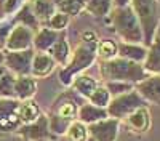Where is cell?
Instances as JSON below:
<instances>
[{"label":"cell","instance_id":"8","mask_svg":"<svg viewBox=\"0 0 160 141\" xmlns=\"http://www.w3.org/2000/svg\"><path fill=\"white\" fill-rule=\"evenodd\" d=\"M19 104L16 98H0V133L16 132L21 125Z\"/></svg>","mask_w":160,"mask_h":141},{"label":"cell","instance_id":"5","mask_svg":"<svg viewBox=\"0 0 160 141\" xmlns=\"http://www.w3.org/2000/svg\"><path fill=\"white\" fill-rule=\"evenodd\" d=\"M96 45H98V42H85L83 40L74 50L71 61H68V64L59 72V79L64 85H71L75 75H78L82 71L90 68L96 61V58H98Z\"/></svg>","mask_w":160,"mask_h":141},{"label":"cell","instance_id":"35","mask_svg":"<svg viewBox=\"0 0 160 141\" xmlns=\"http://www.w3.org/2000/svg\"><path fill=\"white\" fill-rule=\"evenodd\" d=\"M115 7H127L130 5V0H112Z\"/></svg>","mask_w":160,"mask_h":141},{"label":"cell","instance_id":"34","mask_svg":"<svg viewBox=\"0 0 160 141\" xmlns=\"http://www.w3.org/2000/svg\"><path fill=\"white\" fill-rule=\"evenodd\" d=\"M18 7H19V0H5L3 5H2V8H0V16L16 11Z\"/></svg>","mask_w":160,"mask_h":141},{"label":"cell","instance_id":"27","mask_svg":"<svg viewBox=\"0 0 160 141\" xmlns=\"http://www.w3.org/2000/svg\"><path fill=\"white\" fill-rule=\"evenodd\" d=\"M66 138L68 141H87L88 139V130H87V125L80 120H74L69 128L66 130Z\"/></svg>","mask_w":160,"mask_h":141},{"label":"cell","instance_id":"7","mask_svg":"<svg viewBox=\"0 0 160 141\" xmlns=\"http://www.w3.org/2000/svg\"><path fill=\"white\" fill-rule=\"evenodd\" d=\"M16 133L24 141H56L58 139V136L50 130V122L47 114H40L37 120L31 123L19 125Z\"/></svg>","mask_w":160,"mask_h":141},{"label":"cell","instance_id":"14","mask_svg":"<svg viewBox=\"0 0 160 141\" xmlns=\"http://www.w3.org/2000/svg\"><path fill=\"white\" fill-rule=\"evenodd\" d=\"M55 59L51 58L47 51H35L32 58L31 66V75L32 77H47L53 69H55Z\"/></svg>","mask_w":160,"mask_h":141},{"label":"cell","instance_id":"16","mask_svg":"<svg viewBox=\"0 0 160 141\" xmlns=\"http://www.w3.org/2000/svg\"><path fill=\"white\" fill-rule=\"evenodd\" d=\"M106 117H109L108 109H106V108H99V106H95V104H91V103L88 101V103L80 104L77 120L83 122L85 125H90V123H93V122H98V120L106 119Z\"/></svg>","mask_w":160,"mask_h":141},{"label":"cell","instance_id":"29","mask_svg":"<svg viewBox=\"0 0 160 141\" xmlns=\"http://www.w3.org/2000/svg\"><path fill=\"white\" fill-rule=\"evenodd\" d=\"M111 99H112V96H111V93L108 92V88H106L104 85H98V88L88 98V101L91 103V104L99 106V108H108Z\"/></svg>","mask_w":160,"mask_h":141},{"label":"cell","instance_id":"18","mask_svg":"<svg viewBox=\"0 0 160 141\" xmlns=\"http://www.w3.org/2000/svg\"><path fill=\"white\" fill-rule=\"evenodd\" d=\"M37 92V82L32 75H18L15 80V98L19 101L31 99Z\"/></svg>","mask_w":160,"mask_h":141},{"label":"cell","instance_id":"13","mask_svg":"<svg viewBox=\"0 0 160 141\" xmlns=\"http://www.w3.org/2000/svg\"><path fill=\"white\" fill-rule=\"evenodd\" d=\"M123 120L131 132L146 133L151 128V112H149L148 106H142V108H138L136 111H133Z\"/></svg>","mask_w":160,"mask_h":141},{"label":"cell","instance_id":"30","mask_svg":"<svg viewBox=\"0 0 160 141\" xmlns=\"http://www.w3.org/2000/svg\"><path fill=\"white\" fill-rule=\"evenodd\" d=\"M108 88V92L111 93V96H118V95H123L127 92H131L135 88V83H130V82H120V80H109L106 82L104 85Z\"/></svg>","mask_w":160,"mask_h":141},{"label":"cell","instance_id":"11","mask_svg":"<svg viewBox=\"0 0 160 141\" xmlns=\"http://www.w3.org/2000/svg\"><path fill=\"white\" fill-rule=\"evenodd\" d=\"M32 40H34V31L22 24H18L11 29L3 50H10V51L28 50L32 48Z\"/></svg>","mask_w":160,"mask_h":141},{"label":"cell","instance_id":"20","mask_svg":"<svg viewBox=\"0 0 160 141\" xmlns=\"http://www.w3.org/2000/svg\"><path fill=\"white\" fill-rule=\"evenodd\" d=\"M98 80H95L93 77L90 75H85V74H78L74 77V80H72V90L78 95V96H82V98H90L91 93L95 92V90L98 88Z\"/></svg>","mask_w":160,"mask_h":141},{"label":"cell","instance_id":"6","mask_svg":"<svg viewBox=\"0 0 160 141\" xmlns=\"http://www.w3.org/2000/svg\"><path fill=\"white\" fill-rule=\"evenodd\" d=\"M142 106H148V103H146V99L133 88L131 92L114 96L106 109H108L109 117H114L117 120H123L133 111H136L138 108H142Z\"/></svg>","mask_w":160,"mask_h":141},{"label":"cell","instance_id":"21","mask_svg":"<svg viewBox=\"0 0 160 141\" xmlns=\"http://www.w3.org/2000/svg\"><path fill=\"white\" fill-rule=\"evenodd\" d=\"M47 53L51 55V58L55 59V63H59V64H62V66L68 64L69 56H71V48H69L68 40L64 38V35H61L58 38V40L55 42V45H53Z\"/></svg>","mask_w":160,"mask_h":141},{"label":"cell","instance_id":"25","mask_svg":"<svg viewBox=\"0 0 160 141\" xmlns=\"http://www.w3.org/2000/svg\"><path fill=\"white\" fill-rule=\"evenodd\" d=\"M15 80L16 75L8 69L0 74V98H15Z\"/></svg>","mask_w":160,"mask_h":141},{"label":"cell","instance_id":"33","mask_svg":"<svg viewBox=\"0 0 160 141\" xmlns=\"http://www.w3.org/2000/svg\"><path fill=\"white\" fill-rule=\"evenodd\" d=\"M11 29H13V28H11V24H10V23H5V24L0 26V51H3L5 43H7V38H8Z\"/></svg>","mask_w":160,"mask_h":141},{"label":"cell","instance_id":"15","mask_svg":"<svg viewBox=\"0 0 160 141\" xmlns=\"http://www.w3.org/2000/svg\"><path fill=\"white\" fill-rule=\"evenodd\" d=\"M146 53H148V47H144L142 43H128V42L117 43V56L120 58L142 64Z\"/></svg>","mask_w":160,"mask_h":141},{"label":"cell","instance_id":"10","mask_svg":"<svg viewBox=\"0 0 160 141\" xmlns=\"http://www.w3.org/2000/svg\"><path fill=\"white\" fill-rule=\"evenodd\" d=\"M118 127H120V120L114 117L101 119L98 122L87 125L88 138L91 141H117Z\"/></svg>","mask_w":160,"mask_h":141},{"label":"cell","instance_id":"32","mask_svg":"<svg viewBox=\"0 0 160 141\" xmlns=\"http://www.w3.org/2000/svg\"><path fill=\"white\" fill-rule=\"evenodd\" d=\"M47 23L50 26V29H53V31H62L66 26H68V23H69V16L66 15V13L59 11V13H55V15H53Z\"/></svg>","mask_w":160,"mask_h":141},{"label":"cell","instance_id":"38","mask_svg":"<svg viewBox=\"0 0 160 141\" xmlns=\"http://www.w3.org/2000/svg\"><path fill=\"white\" fill-rule=\"evenodd\" d=\"M0 135H2V133H0Z\"/></svg>","mask_w":160,"mask_h":141},{"label":"cell","instance_id":"22","mask_svg":"<svg viewBox=\"0 0 160 141\" xmlns=\"http://www.w3.org/2000/svg\"><path fill=\"white\" fill-rule=\"evenodd\" d=\"M29 7L38 21H48L56 13V8L50 0H31Z\"/></svg>","mask_w":160,"mask_h":141},{"label":"cell","instance_id":"1","mask_svg":"<svg viewBox=\"0 0 160 141\" xmlns=\"http://www.w3.org/2000/svg\"><path fill=\"white\" fill-rule=\"evenodd\" d=\"M80 104H83V103L75 96V92H64L55 99L48 114V122L50 130L56 136L64 135L69 125L77 120Z\"/></svg>","mask_w":160,"mask_h":141},{"label":"cell","instance_id":"23","mask_svg":"<svg viewBox=\"0 0 160 141\" xmlns=\"http://www.w3.org/2000/svg\"><path fill=\"white\" fill-rule=\"evenodd\" d=\"M38 115H40V108H38V104L32 98L21 101V104H19V120H21V125L22 123H31V122L37 120Z\"/></svg>","mask_w":160,"mask_h":141},{"label":"cell","instance_id":"9","mask_svg":"<svg viewBox=\"0 0 160 141\" xmlns=\"http://www.w3.org/2000/svg\"><path fill=\"white\" fill-rule=\"evenodd\" d=\"M35 50H19V51H10L3 50L5 56V68L13 72L16 77L18 75H31V66H32V58H34Z\"/></svg>","mask_w":160,"mask_h":141},{"label":"cell","instance_id":"36","mask_svg":"<svg viewBox=\"0 0 160 141\" xmlns=\"http://www.w3.org/2000/svg\"><path fill=\"white\" fill-rule=\"evenodd\" d=\"M5 56H3V51H0V74L5 71Z\"/></svg>","mask_w":160,"mask_h":141},{"label":"cell","instance_id":"19","mask_svg":"<svg viewBox=\"0 0 160 141\" xmlns=\"http://www.w3.org/2000/svg\"><path fill=\"white\" fill-rule=\"evenodd\" d=\"M61 35L58 31H53L50 28H42L38 29L37 34L34 35V40H32V48L35 51H48L55 42L58 40Z\"/></svg>","mask_w":160,"mask_h":141},{"label":"cell","instance_id":"28","mask_svg":"<svg viewBox=\"0 0 160 141\" xmlns=\"http://www.w3.org/2000/svg\"><path fill=\"white\" fill-rule=\"evenodd\" d=\"M96 55L101 58V61L115 58L117 56V43L114 40H101V42H98Z\"/></svg>","mask_w":160,"mask_h":141},{"label":"cell","instance_id":"4","mask_svg":"<svg viewBox=\"0 0 160 141\" xmlns=\"http://www.w3.org/2000/svg\"><path fill=\"white\" fill-rule=\"evenodd\" d=\"M130 7L135 11V15L142 29V45L149 47L154 38L160 23L158 15V3L157 0H130Z\"/></svg>","mask_w":160,"mask_h":141},{"label":"cell","instance_id":"17","mask_svg":"<svg viewBox=\"0 0 160 141\" xmlns=\"http://www.w3.org/2000/svg\"><path fill=\"white\" fill-rule=\"evenodd\" d=\"M142 68L148 75L160 74V37H155L154 42L148 47V53L142 61Z\"/></svg>","mask_w":160,"mask_h":141},{"label":"cell","instance_id":"3","mask_svg":"<svg viewBox=\"0 0 160 141\" xmlns=\"http://www.w3.org/2000/svg\"><path fill=\"white\" fill-rule=\"evenodd\" d=\"M109 21L115 34L122 38V42L128 43H142V29L141 24L131 10L130 5L127 7H114L109 13Z\"/></svg>","mask_w":160,"mask_h":141},{"label":"cell","instance_id":"37","mask_svg":"<svg viewBox=\"0 0 160 141\" xmlns=\"http://www.w3.org/2000/svg\"><path fill=\"white\" fill-rule=\"evenodd\" d=\"M3 2H5V0H0V8H2V5H3Z\"/></svg>","mask_w":160,"mask_h":141},{"label":"cell","instance_id":"12","mask_svg":"<svg viewBox=\"0 0 160 141\" xmlns=\"http://www.w3.org/2000/svg\"><path fill=\"white\" fill-rule=\"evenodd\" d=\"M135 90L146 99V103L160 106V74L148 75L135 85Z\"/></svg>","mask_w":160,"mask_h":141},{"label":"cell","instance_id":"26","mask_svg":"<svg viewBox=\"0 0 160 141\" xmlns=\"http://www.w3.org/2000/svg\"><path fill=\"white\" fill-rule=\"evenodd\" d=\"M112 5H114L112 0H87L85 8L88 13L95 16H106L111 13Z\"/></svg>","mask_w":160,"mask_h":141},{"label":"cell","instance_id":"2","mask_svg":"<svg viewBox=\"0 0 160 141\" xmlns=\"http://www.w3.org/2000/svg\"><path fill=\"white\" fill-rule=\"evenodd\" d=\"M99 74L104 82L120 80V82H130L135 85L148 77V72L144 71L141 63H135V61H130L125 58H120V56L101 61Z\"/></svg>","mask_w":160,"mask_h":141},{"label":"cell","instance_id":"24","mask_svg":"<svg viewBox=\"0 0 160 141\" xmlns=\"http://www.w3.org/2000/svg\"><path fill=\"white\" fill-rule=\"evenodd\" d=\"M16 23L26 26V28H29V29H32V31H38V29H40V21L35 18V15L32 13L29 3L22 5V8L18 11V15H16Z\"/></svg>","mask_w":160,"mask_h":141},{"label":"cell","instance_id":"31","mask_svg":"<svg viewBox=\"0 0 160 141\" xmlns=\"http://www.w3.org/2000/svg\"><path fill=\"white\" fill-rule=\"evenodd\" d=\"M85 3L87 0H62L59 3V8L68 16H75L80 13V10L85 8Z\"/></svg>","mask_w":160,"mask_h":141}]
</instances>
